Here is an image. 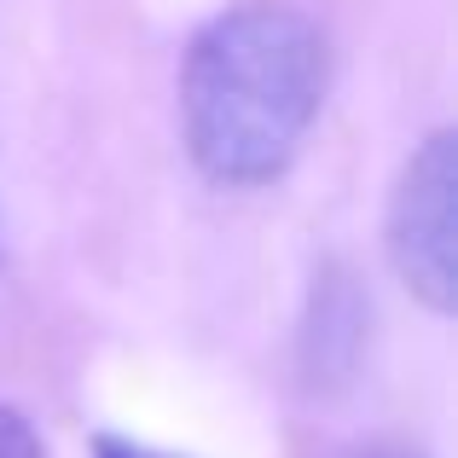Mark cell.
<instances>
[{"mask_svg":"<svg viewBox=\"0 0 458 458\" xmlns=\"http://www.w3.org/2000/svg\"><path fill=\"white\" fill-rule=\"evenodd\" d=\"M331 93L325 30L279 0L209 18L180 64V134L203 180L226 191L273 186L296 163Z\"/></svg>","mask_w":458,"mask_h":458,"instance_id":"cell-1","label":"cell"},{"mask_svg":"<svg viewBox=\"0 0 458 458\" xmlns=\"http://www.w3.org/2000/svg\"><path fill=\"white\" fill-rule=\"evenodd\" d=\"M389 267L429 313H453L458 302V134L436 128L401 163L383 221Z\"/></svg>","mask_w":458,"mask_h":458,"instance_id":"cell-2","label":"cell"},{"mask_svg":"<svg viewBox=\"0 0 458 458\" xmlns=\"http://www.w3.org/2000/svg\"><path fill=\"white\" fill-rule=\"evenodd\" d=\"M360 348H366V296L354 291L343 267H325L313 279V302H308V331H302V366L308 383H343L360 366Z\"/></svg>","mask_w":458,"mask_h":458,"instance_id":"cell-3","label":"cell"},{"mask_svg":"<svg viewBox=\"0 0 458 458\" xmlns=\"http://www.w3.org/2000/svg\"><path fill=\"white\" fill-rule=\"evenodd\" d=\"M0 458H47L35 424L23 412H12V406H0Z\"/></svg>","mask_w":458,"mask_h":458,"instance_id":"cell-4","label":"cell"},{"mask_svg":"<svg viewBox=\"0 0 458 458\" xmlns=\"http://www.w3.org/2000/svg\"><path fill=\"white\" fill-rule=\"evenodd\" d=\"M93 458H168V453H151V447H140V441L99 436V441H93Z\"/></svg>","mask_w":458,"mask_h":458,"instance_id":"cell-5","label":"cell"},{"mask_svg":"<svg viewBox=\"0 0 458 458\" xmlns=\"http://www.w3.org/2000/svg\"><path fill=\"white\" fill-rule=\"evenodd\" d=\"M343 458H418V453H406V447H354Z\"/></svg>","mask_w":458,"mask_h":458,"instance_id":"cell-6","label":"cell"}]
</instances>
